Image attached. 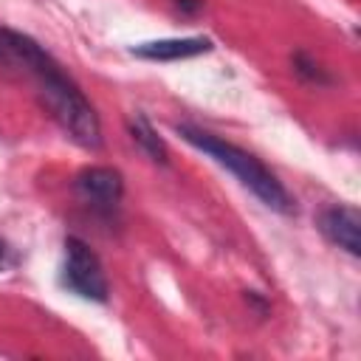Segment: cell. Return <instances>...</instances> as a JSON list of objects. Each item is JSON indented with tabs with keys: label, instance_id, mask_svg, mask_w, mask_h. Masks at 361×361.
<instances>
[{
	"label": "cell",
	"instance_id": "obj_1",
	"mask_svg": "<svg viewBox=\"0 0 361 361\" xmlns=\"http://www.w3.org/2000/svg\"><path fill=\"white\" fill-rule=\"evenodd\" d=\"M6 39L8 48L14 54V62L23 65L39 85V93L48 104V110L54 113V118L62 124V130L87 149L102 147V121L93 110V104L85 99V93L79 90V85L65 76V71L56 65V59L28 34L6 28Z\"/></svg>",
	"mask_w": 361,
	"mask_h": 361
},
{
	"label": "cell",
	"instance_id": "obj_2",
	"mask_svg": "<svg viewBox=\"0 0 361 361\" xmlns=\"http://www.w3.org/2000/svg\"><path fill=\"white\" fill-rule=\"evenodd\" d=\"M175 130H178V135H180L186 144H192L195 149L206 152L214 164H220L223 169H228V172H231L251 195H257L268 209H274V212H279V214H293V212H296V203H293L290 192L282 186V180H279L257 155H251V152L240 149L237 144L223 141V138H217V135H212V133H206V130H200V127H192V124H178Z\"/></svg>",
	"mask_w": 361,
	"mask_h": 361
},
{
	"label": "cell",
	"instance_id": "obj_3",
	"mask_svg": "<svg viewBox=\"0 0 361 361\" xmlns=\"http://www.w3.org/2000/svg\"><path fill=\"white\" fill-rule=\"evenodd\" d=\"M59 285L65 290H71L73 296L87 299V302H107V296H110V285H107L102 259L79 237H68L65 240V257H62V268H59Z\"/></svg>",
	"mask_w": 361,
	"mask_h": 361
},
{
	"label": "cell",
	"instance_id": "obj_4",
	"mask_svg": "<svg viewBox=\"0 0 361 361\" xmlns=\"http://www.w3.org/2000/svg\"><path fill=\"white\" fill-rule=\"evenodd\" d=\"M319 228L333 245L344 248L350 257L361 254V212L355 206L347 203L327 206L319 214Z\"/></svg>",
	"mask_w": 361,
	"mask_h": 361
},
{
	"label": "cell",
	"instance_id": "obj_5",
	"mask_svg": "<svg viewBox=\"0 0 361 361\" xmlns=\"http://www.w3.org/2000/svg\"><path fill=\"white\" fill-rule=\"evenodd\" d=\"M76 192L82 195L85 203L96 209H113L121 200L124 180L121 172L113 166H87L76 175Z\"/></svg>",
	"mask_w": 361,
	"mask_h": 361
},
{
	"label": "cell",
	"instance_id": "obj_6",
	"mask_svg": "<svg viewBox=\"0 0 361 361\" xmlns=\"http://www.w3.org/2000/svg\"><path fill=\"white\" fill-rule=\"evenodd\" d=\"M214 42L209 37H166V39H152L133 45V54L141 59L152 62H178V59H192L200 54H209Z\"/></svg>",
	"mask_w": 361,
	"mask_h": 361
},
{
	"label": "cell",
	"instance_id": "obj_7",
	"mask_svg": "<svg viewBox=\"0 0 361 361\" xmlns=\"http://www.w3.org/2000/svg\"><path fill=\"white\" fill-rule=\"evenodd\" d=\"M130 135H133V141H135L155 164H166V161H169V152H166L164 138L158 135V130L149 124V118H147L144 113H135V116L130 118Z\"/></svg>",
	"mask_w": 361,
	"mask_h": 361
},
{
	"label": "cell",
	"instance_id": "obj_8",
	"mask_svg": "<svg viewBox=\"0 0 361 361\" xmlns=\"http://www.w3.org/2000/svg\"><path fill=\"white\" fill-rule=\"evenodd\" d=\"M293 71H296L302 79L313 82V85H330V73H327L316 59H310V56L302 54V51L293 56Z\"/></svg>",
	"mask_w": 361,
	"mask_h": 361
},
{
	"label": "cell",
	"instance_id": "obj_9",
	"mask_svg": "<svg viewBox=\"0 0 361 361\" xmlns=\"http://www.w3.org/2000/svg\"><path fill=\"white\" fill-rule=\"evenodd\" d=\"M14 265H17V251L0 237V274H3V271H11Z\"/></svg>",
	"mask_w": 361,
	"mask_h": 361
},
{
	"label": "cell",
	"instance_id": "obj_10",
	"mask_svg": "<svg viewBox=\"0 0 361 361\" xmlns=\"http://www.w3.org/2000/svg\"><path fill=\"white\" fill-rule=\"evenodd\" d=\"M0 65H17L14 62V54H11V48H8V39H6V28L0 25Z\"/></svg>",
	"mask_w": 361,
	"mask_h": 361
},
{
	"label": "cell",
	"instance_id": "obj_11",
	"mask_svg": "<svg viewBox=\"0 0 361 361\" xmlns=\"http://www.w3.org/2000/svg\"><path fill=\"white\" fill-rule=\"evenodd\" d=\"M175 6L183 11V14H197L203 8V0H175Z\"/></svg>",
	"mask_w": 361,
	"mask_h": 361
}]
</instances>
